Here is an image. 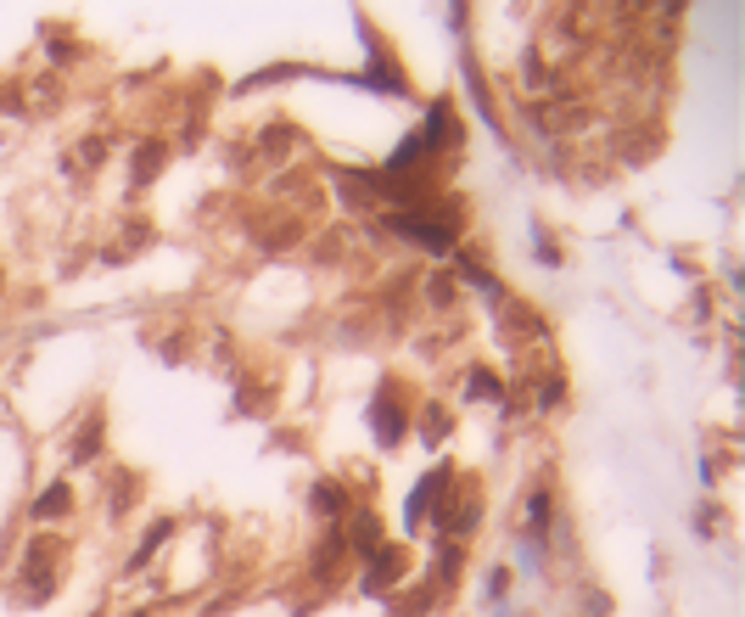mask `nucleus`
Here are the masks:
<instances>
[{"instance_id": "obj_1", "label": "nucleus", "mask_w": 745, "mask_h": 617, "mask_svg": "<svg viewBox=\"0 0 745 617\" xmlns=\"http://www.w3.org/2000/svg\"><path fill=\"white\" fill-rule=\"evenodd\" d=\"M62 505H68V494H62V488H51V494H45V500H40V517H51V511H62Z\"/></svg>"}]
</instances>
